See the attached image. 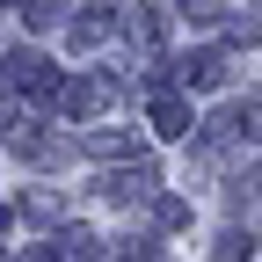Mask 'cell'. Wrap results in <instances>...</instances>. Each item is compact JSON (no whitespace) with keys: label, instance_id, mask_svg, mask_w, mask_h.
Wrapping results in <instances>:
<instances>
[{"label":"cell","instance_id":"8992f818","mask_svg":"<svg viewBox=\"0 0 262 262\" xmlns=\"http://www.w3.org/2000/svg\"><path fill=\"white\" fill-rule=\"evenodd\" d=\"M153 182H160V175H153V168H117V175H110V182H102V189H110V196H117V204H131V196H153Z\"/></svg>","mask_w":262,"mask_h":262},{"label":"cell","instance_id":"30bf717a","mask_svg":"<svg viewBox=\"0 0 262 262\" xmlns=\"http://www.w3.org/2000/svg\"><path fill=\"white\" fill-rule=\"evenodd\" d=\"M160 248H153V233H131V241H117V262H153Z\"/></svg>","mask_w":262,"mask_h":262},{"label":"cell","instance_id":"277c9868","mask_svg":"<svg viewBox=\"0 0 262 262\" xmlns=\"http://www.w3.org/2000/svg\"><path fill=\"white\" fill-rule=\"evenodd\" d=\"M189 102H182V95H160V102H153V131H160V139H189Z\"/></svg>","mask_w":262,"mask_h":262},{"label":"cell","instance_id":"7a4b0ae2","mask_svg":"<svg viewBox=\"0 0 262 262\" xmlns=\"http://www.w3.org/2000/svg\"><path fill=\"white\" fill-rule=\"evenodd\" d=\"M8 80H15L22 95H51V88H58V73H51L44 51H15V58H8Z\"/></svg>","mask_w":262,"mask_h":262},{"label":"cell","instance_id":"4fadbf2b","mask_svg":"<svg viewBox=\"0 0 262 262\" xmlns=\"http://www.w3.org/2000/svg\"><path fill=\"white\" fill-rule=\"evenodd\" d=\"M0 8H22V0H0Z\"/></svg>","mask_w":262,"mask_h":262},{"label":"cell","instance_id":"52a82bcc","mask_svg":"<svg viewBox=\"0 0 262 262\" xmlns=\"http://www.w3.org/2000/svg\"><path fill=\"white\" fill-rule=\"evenodd\" d=\"M51 262H95V233L66 226V233H58V248H51Z\"/></svg>","mask_w":262,"mask_h":262},{"label":"cell","instance_id":"8fae6325","mask_svg":"<svg viewBox=\"0 0 262 262\" xmlns=\"http://www.w3.org/2000/svg\"><path fill=\"white\" fill-rule=\"evenodd\" d=\"M182 15H189V22H219V15H226V0H182Z\"/></svg>","mask_w":262,"mask_h":262},{"label":"cell","instance_id":"7c38bea8","mask_svg":"<svg viewBox=\"0 0 262 262\" xmlns=\"http://www.w3.org/2000/svg\"><path fill=\"white\" fill-rule=\"evenodd\" d=\"M160 226H189V204H182V196H160Z\"/></svg>","mask_w":262,"mask_h":262},{"label":"cell","instance_id":"6da1fadb","mask_svg":"<svg viewBox=\"0 0 262 262\" xmlns=\"http://www.w3.org/2000/svg\"><path fill=\"white\" fill-rule=\"evenodd\" d=\"M51 95H58V110H66V117H102V110L117 102V80L80 73V80H66V88H51Z\"/></svg>","mask_w":262,"mask_h":262},{"label":"cell","instance_id":"ba28073f","mask_svg":"<svg viewBox=\"0 0 262 262\" xmlns=\"http://www.w3.org/2000/svg\"><path fill=\"white\" fill-rule=\"evenodd\" d=\"M124 29H131V44H146V51H160V37H168V22H160L153 8H139V15H131Z\"/></svg>","mask_w":262,"mask_h":262},{"label":"cell","instance_id":"3957f363","mask_svg":"<svg viewBox=\"0 0 262 262\" xmlns=\"http://www.w3.org/2000/svg\"><path fill=\"white\" fill-rule=\"evenodd\" d=\"M110 29H117V8H80L73 22H66V37H73V51H95Z\"/></svg>","mask_w":262,"mask_h":262},{"label":"cell","instance_id":"5b68a950","mask_svg":"<svg viewBox=\"0 0 262 262\" xmlns=\"http://www.w3.org/2000/svg\"><path fill=\"white\" fill-rule=\"evenodd\" d=\"M226 80V51H196V58H182V88H219Z\"/></svg>","mask_w":262,"mask_h":262},{"label":"cell","instance_id":"9c48e42d","mask_svg":"<svg viewBox=\"0 0 262 262\" xmlns=\"http://www.w3.org/2000/svg\"><path fill=\"white\" fill-rule=\"evenodd\" d=\"M219 262H255V233H241V226H233V233L219 241Z\"/></svg>","mask_w":262,"mask_h":262}]
</instances>
